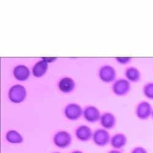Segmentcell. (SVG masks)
Listing matches in <instances>:
<instances>
[{"mask_svg": "<svg viewBox=\"0 0 153 153\" xmlns=\"http://www.w3.org/2000/svg\"><path fill=\"white\" fill-rule=\"evenodd\" d=\"M7 141L12 143H20L23 142L22 137L16 131H10L6 135Z\"/></svg>", "mask_w": 153, "mask_h": 153, "instance_id": "obj_10", "label": "cell"}, {"mask_svg": "<svg viewBox=\"0 0 153 153\" xmlns=\"http://www.w3.org/2000/svg\"><path fill=\"white\" fill-rule=\"evenodd\" d=\"M126 137L121 134L114 135L111 140V144L114 148L120 149L123 148L126 143Z\"/></svg>", "mask_w": 153, "mask_h": 153, "instance_id": "obj_7", "label": "cell"}, {"mask_svg": "<svg viewBox=\"0 0 153 153\" xmlns=\"http://www.w3.org/2000/svg\"><path fill=\"white\" fill-rule=\"evenodd\" d=\"M84 116L88 121L94 122L99 118V112L95 107H90L85 110Z\"/></svg>", "mask_w": 153, "mask_h": 153, "instance_id": "obj_6", "label": "cell"}, {"mask_svg": "<svg viewBox=\"0 0 153 153\" xmlns=\"http://www.w3.org/2000/svg\"><path fill=\"white\" fill-rule=\"evenodd\" d=\"M55 153H59V152H55Z\"/></svg>", "mask_w": 153, "mask_h": 153, "instance_id": "obj_18", "label": "cell"}, {"mask_svg": "<svg viewBox=\"0 0 153 153\" xmlns=\"http://www.w3.org/2000/svg\"><path fill=\"white\" fill-rule=\"evenodd\" d=\"M71 142V137L70 135L65 131L58 132L54 137L55 144L62 148H65L68 146Z\"/></svg>", "mask_w": 153, "mask_h": 153, "instance_id": "obj_1", "label": "cell"}, {"mask_svg": "<svg viewBox=\"0 0 153 153\" xmlns=\"http://www.w3.org/2000/svg\"><path fill=\"white\" fill-rule=\"evenodd\" d=\"M65 114L67 118L69 119L76 120L80 117L82 114V110L79 105H70L66 108Z\"/></svg>", "mask_w": 153, "mask_h": 153, "instance_id": "obj_3", "label": "cell"}, {"mask_svg": "<svg viewBox=\"0 0 153 153\" xmlns=\"http://www.w3.org/2000/svg\"><path fill=\"white\" fill-rule=\"evenodd\" d=\"M152 113V110L150 105L146 102L140 104L137 108V116L141 119H146Z\"/></svg>", "mask_w": 153, "mask_h": 153, "instance_id": "obj_4", "label": "cell"}, {"mask_svg": "<svg viewBox=\"0 0 153 153\" xmlns=\"http://www.w3.org/2000/svg\"><path fill=\"white\" fill-rule=\"evenodd\" d=\"M114 123H115V118L111 113H105L101 118V124L105 128H111Z\"/></svg>", "mask_w": 153, "mask_h": 153, "instance_id": "obj_8", "label": "cell"}, {"mask_svg": "<svg viewBox=\"0 0 153 153\" xmlns=\"http://www.w3.org/2000/svg\"><path fill=\"white\" fill-rule=\"evenodd\" d=\"M76 135L82 141H86L90 139L92 135L91 129L86 126H82L77 129L76 131Z\"/></svg>", "mask_w": 153, "mask_h": 153, "instance_id": "obj_5", "label": "cell"}, {"mask_svg": "<svg viewBox=\"0 0 153 153\" xmlns=\"http://www.w3.org/2000/svg\"><path fill=\"white\" fill-rule=\"evenodd\" d=\"M47 63L44 61H40L37 62V65L33 68V74L37 76H41L43 74H44L46 69H47Z\"/></svg>", "mask_w": 153, "mask_h": 153, "instance_id": "obj_11", "label": "cell"}, {"mask_svg": "<svg viewBox=\"0 0 153 153\" xmlns=\"http://www.w3.org/2000/svg\"><path fill=\"white\" fill-rule=\"evenodd\" d=\"M108 153H121L120 151H115V150H113V151H110Z\"/></svg>", "mask_w": 153, "mask_h": 153, "instance_id": "obj_15", "label": "cell"}, {"mask_svg": "<svg viewBox=\"0 0 153 153\" xmlns=\"http://www.w3.org/2000/svg\"><path fill=\"white\" fill-rule=\"evenodd\" d=\"M145 88V94L151 98L152 92H153V83L148 85Z\"/></svg>", "mask_w": 153, "mask_h": 153, "instance_id": "obj_13", "label": "cell"}, {"mask_svg": "<svg viewBox=\"0 0 153 153\" xmlns=\"http://www.w3.org/2000/svg\"><path fill=\"white\" fill-rule=\"evenodd\" d=\"M132 153H147V151L142 147H137L132 151Z\"/></svg>", "mask_w": 153, "mask_h": 153, "instance_id": "obj_14", "label": "cell"}, {"mask_svg": "<svg viewBox=\"0 0 153 153\" xmlns=\"http://www.w3.org/2000/svg\"><path fill=\"white\" fill-rule=\"evenodd\" d=\"M152 117H153V111H152Z\"/></svg>", "mask_w": 153, "mask_h": 153, "instance_id": "obj_17", "label": "cell"}, {"mask_svg": "<svg viewBox=\"0 0 153 153\" xmlns=\"http://www.w3.org/2000/svg\"><path fill=\"white\" fill-rule=\"evenodd\" d=\"M15 71L21 72V73L19 74V75L17 77V79H19V80H25V79H27V77L28 76V75H26V74H23V72H29V71H28V69H27V67H25V66H17V67L16 68Z\"/></svg>", "mask_w": 153, "mask_h": 153, "instance_id": "obj_12", "label": "cell"}, {"mask_svg": "<svg viewBox=\"0 0 153 153\" xmlns=\"http://www.w3.org/2000/svg\"><path fill=\"white\" fill-rule=\"evenodd\" d=\"M72 153H83V152H81V151H74V152H73Z\"/></svg>", "mask_w": 153, "mask_h": 153, "instance_id": "obj_16", "label": "cell"}, {"mask_svg": "<svg viewBox=\"0 0 153 153\" xmlns=\"http://www.w3.org/2000/svg\"><path fill=\"white\" fill-rule=\"evenodd\" d=\"M74 81L70 78H65L62 79L59 84L60 90L63 92H69L74 87Z\"/></svg>", "mask_w": 153, "mask_h": 153, "instance_id": "obj_9", "label": "cell"}, {"mask_svg": "<svg viewBox=\"0 0 153 153\" xmlns=\"http://www.w3.org/2000/svg\"><path fill=\"white\" fill-rule=\"evenodd\" d=\"M93 140L95 143L98 146H104L109 142L110 136L106 131L99 129L94 132Z\"/></svg>", "mask_w": 153, "mask_h": 153, "instance_id": "obj_2", "label": "cell"}]
</instances>
